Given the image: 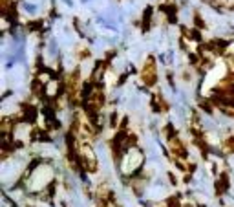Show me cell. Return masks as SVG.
Here are the masks:
<instances>
[]
</instances>
